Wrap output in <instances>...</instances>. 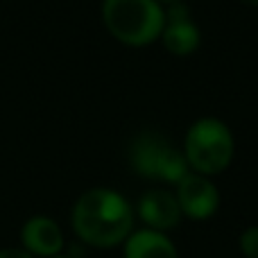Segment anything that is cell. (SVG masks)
Returning a JSON list of instances; mask_svg holds the SVG:
<instances>
[{"label": "cell", "instance_id": "obj_7", "mask_svg": "<svg viewBox=\"0 0 258 258\" xmlns=\"http://www.w3.org/2000/svg\"><path fill=\"white\" fill-rule=\"evenodd\" d=\"M138 215L154 231H168L181 222L183 213L177 202V195L168 190H150L138 202Z\"/></svg>", "mask_w": 258, "mask_h": 258}, {"label": "cell", "instance_id": "obj_5", "mask_svg": "<svg viewBox=\"0 0 258 258\" xmlns=\"http://www.w3.org/2000/svg\"><path fill=\"white\" fill-rule=\"evenodd\" d=\"M177 202L181 206V213L192 220H206L218 211L220 195L218 188L197 172H188L177 183Z\"/></svg>", "mask_w": 258, "mask_h": 258}, {"label": "cell", "instance_id": "obj_13", "mask_svg": "<svg viewBox=\"0 0 258 258\" xmlns=\"http://www.w3.org/2000/svg\"><path fill=\"white\" fill-rule=\"evenodd\" d=\"M163 3H177V0H163Z\"/></svg>", "mask_w": 258, "mask_h": 258}, {"label": "cell", "instance_id": "obj_14", "mask_svg": "<svg viewBox=\"0 0 258 258\" xmlns=\"http://www.w3.org/2000/svg\"><path fill=\"white\" fill-rule=\"evenodd\" d=\"M52 258H68V256H52Z\"/></svg>", "mask_w": 258, "mask_h": 258}, {"label": "cell", "instance_id": "obj_1", "mask_svg": "<svg viewBox=\"0 0 258 258\" xmlns=\"http://www.w3.org/2000/svg\"><path fill=\"white\" fill-rule=\"evenodd\" d=\"M134 213L120 192L109 188L86 190L73 206V229L91 247H116L132 233Z\"/></svg>", "mask_w": 258, "mask_h": 258}, {"label": "cell", "instance_id": "obj_11", "mask_svg": "<svg viewBox=\"0 0 258 258\" xmlns=\"http://www.w3.org/2000/svg\"><path fill=\"white\" fill-rule=\"evenodd\" d=\"M0 258H34L27 249H16V247H9V249H0Z\"/></svg>", "mask_w": 258, "mask_h": 258}, {"label": "cell", "instance_id": "obj_9", "mask_svg": "<svg viewBox=\"0 0 258 258\" xmlns=\"http://www.w3.org/2000/svg\"><path fill=\"white\" fill-rule=\"evenodd\" d=\"M125 258H177V249L163 231L143 229L129 233L125 240Z\"/></svg>", "mask_w": 258, "mask_h": 258}, {"label": "cell", "instance_id": "obj_12", "mask_svg": "<svg viewBox=\"0 0 258 258\" xmlns=\"http://www.w3.org/2000/svg\"><path fill=\"white\" fill-rule=\"evenodd\" d=\"M247 3H251V5H258V0H247Z\"/></svg>", "mask_w": 258, "mask_h": 258}, {"label": "cell", "instance_id": "obj_8", "mask_svg": "<svg viewBox=\"0 0 258 258\" xmlns=\"http://www.w3.org/2000/svg\"><path fill=\"white\" fill-rule=\"evenodd\" d=\"M23 245L32 256L52 258L63 249V233L54 220L45 215L30 218L23 227Z\"/></svg>", "mask_w": 258, "mask_h": 258}, {"label": "cell", "instance_id": "obj_6", "mask_svg": "<svg viewBox=\"0 0 258 258\" xmlns=\"http://www.w3.org/2000/svg\"><path fill=\"white\" fill-rule=\"evenodd\" d=\"M161 39H163L165 48L172 54H179V57L197 50V45H200V30L192 23L186 5L181 3L170 5V9L165 12V25H163V32H161Z\"/></svg>", "mask_w": 258, "mask_h": 258}, {"label": "cell", "instance_id": "obj_10", "mask_svg": "<svg viewBox=\"0 0 258 258\" xmlns=\"http://www.w3.org/2000/svg\"><path fill=\"white\" fill-rule=\"evenodd\" d=\"M240 251L247 258H258V227L245 229L240 236Z\"/></svg>", "mask_w": 258, "mask_h": 258}, {"label": "cell", "instance_id": "obj_3", "mask_svg": "<svg viewBox=\"0 0 258 258\" xmlns=\"http://www.w3.org/2000/svg\"><path fill=\"white\" fill-rule=\"evenodd\" d=\"M183 154L197 174H218L231 163L233 136L222 120L202 118L188 129Z\"/></svg>", "mask_w": 258, "mask_h": 258}, {"label": "cell", "instance_id": "obj_4", "mask_svg": "<svg viewBox=\"0 0 258 258\" xmlns=\"http://www.w3.org/2000/svg\"><path fill=\"white\" fill-rule=\"evenodd\" d=\"M129 161H132V168L147 179L179 183L188 174L186 154L174 150L163 136L154 132H145L134 138L129 147Z\"/></svg>", "mask_w": 258, "mask_h": 258}, {"label": "cell", "instance_id": "obj_2", "mask_svg": "<svg viewBox=\"0 0 258 258\" xmlns=\"http://www.w3.org/2000/svg\"><path fill=\"white\" fill-rule=\"evenodd\" d=\"M102 18L107 30L127 45L152 43L165 25V12L156 0H104Z\"/></svg>", "mask_w": 258, "mask_h": 258}]
</instances>
